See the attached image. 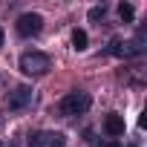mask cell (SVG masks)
Listing matches in <instances>:
<instances>
[{
  "mask_svg": "<svg viewBox=\"0 0 147 147\" xmlns=\"http://www.w3.org/2000/svg\"><path fill=\"white\" fill-rule=\"evenodd\" d=\"M72 46H75L78 52L87 49V32H84V29H75V32H72Z\"/></svg>",
  "mask_w": 147,
  "mask_h": 147,
  "instance_id": "8",
  "label": "cell"
},
{
  "mask_svg": "<svg viewBox=\"0 0 147 147\" xmlns=\"http://www.w3.org/2000/svg\"><path fill=\"white\" fill-rule=\"evenodd\" d=\"M32 92H35V90L26 87V84H20V87H15L12 92H6V104H9V110H26V107H32V101H35Z\"/></svg>",
  "mask_w": 147,
  "mask_h": 147,
  "instance_id": "5",
  "label": "cell"
},
{
  "mask_svg": "<svg viewBox=\"0 0 147 147\" xmlns=\"http://www.w3.org/2000/svg\"><path fill=\"white\" fill-rule=\"evenodd\" d=\"M104 15H107V6H104V3H101V6H95V9H90V20H101Z\"/></svg>",
  "mask_w": 147,
  "mask_h": 147,
  "instance_id": "10",
  "label": "cell"
},
{
  "mask_svg": "<svg viewBox=\"0 0 147 147\" xmlns=\"http://www.w3.org/2000/svg\"><path fill=\"white\" fill-rule=\"evenodd\" d=\"M0 121H3V118H0Z\"/></svg>",
  "mask_w": 147,
  "mask_h": 147,
  "instance_id": "15",
  "label": "cell"
},
{
  "mask_svg": "<svg viewBox=\"0 0 147 147\" xmlns=\"http://www.w3.org/2000/svg\"><path fill=\"white\" fill-rule=\"evenodd\" d=\"M0 46H3V29H0Z\"/></svg>",
  "mask_w": 147,
  "mask_h": 147,
  "instance_id": "12",
  "label": "cell"
},
{
  "mask_svg": "<svg viewBox=\"0 0 147 147\" xmlns=\"http://www.w3.org/2000/svg\"><path fill=\"white\" fill-rule=\"evenodd\" d=\"M118 15H121L124 23H130V20H133V6H130V3H121V6H118Z\"/></svg>",
  "mask_w": 147,
  "mask_h": 147,
  "instance_id": "9",
  "label": "cell"
},
{
  "mask_svg": "<svg viewBox=\"0 0 147 147\" xmlns=\"http://www.w3.org/2000/svg\"><path fill=\"white\" fill-rule=\"evenodd\" d=\"M130 147H136V144H130Z\"/></svg>",
  "mask_w": 147,
  "mask_h": 147,
  "instance_id": "14",
  "label": "cell"
},
{
  "mask_svg": "<svg viewBox=\"0 0 147 147\" xmlns=\"http://www.w3.org/2000/svg\"><path fill=\"white\" fill-rule=\"evenodd\" d=\"M49 69H52L49 55H43V52H26V55H20V72H23V75L38 78V75H46Z\"/></svg>",
  "mask_w": 147,
  "mask_h": 147,
  "instance_id": "2",
  "label": "cell"
},
{
  "mask_svg": "<svg viewBox=\"0 0 147 147\" xmlns=\"http://www.w3.org/2000/svg\"><path fill=\"white\" fill-rule=\"evenodd\" d=\"M29 147H66V136L55 130H38L29 136Z\"/></svg>",
  "mask_w": 147,
  "mask_h": 147,
  "instance_id": "3",
  "label": "cell"
},
{
  "mask_svg": "<svg viewBox=\"0 0 147 147\" xmlns=\"http://www.w3.org/2000/svg\"><path fill=\"white\" fill-rule=\"evenodd\" d=\"M0 147H15V144H0Z\"/></svg>",
  "mask_w": 147,
  "mask_h": 147,
  "instance_id": "13",
  "label": "cell"
},
{
  "mask_svg": "<svg viewBox=\"0 0 147 147\" xmlns=\"http://www.w3.org/2000/svg\"><path fill=\"white\" fill-rule=\"evenodd\" d=\"M107 52L115 55V58H136V55L144 52V40L141 38H136V40H113Z\"/></svg>",
  "mask_w": 147,
  "mask_h": 147,
  "instance_id": "4",
  "label": "cell"
},
{
  "mask_svg": "<svg viewBox=\"0 0 147 147\" xmlns=\"http://www.w3.org/2000/svg\"><path fill=\"white\" fill-rule=\"evenodd\" d=\"M90 104H92V98H90V92H84V90L66 92V95L58 101V115H63V118H75V115H84V113L90 110Z\"/></svg>",
  "mask_w": 147,
  "mask_h": 147,
  "instance_id": "1",
  "label": "cell"
},
{
  "mask_svg": "<svg viewBox=\"0 0 147 147\" xmlns=\"http://www.w3.org/2000/svg\"><path fill=\"white\" fill-rule=\"evenodd\" d=\"M15 26H18V35H20V38H32V35H38V32L43 29V18L35 15V12H26V15L18 18Z\"/></svg>",
  "mask_w": 147,
  "mask_h": 147,
  "instance_id": "6",
  "label": "cell"
},
{
  "mask_svg": "<svg viewBox=\"0 0 147 147\" xmlns=\"http://www.w3.org/2000/svg\"><path fill=\"white\" fill-rule=\"evenodd\" d=\"M104 130H107V136H113V138L124 136V118L115 115V113H110V115L104 118Z\"/></svg>",
  "mask_w": 147,
  "mask_h": 147,
  "instance_id": "7",
  "label": "cell"
},
{
  "mask_svg": "<svg viewBox=\"0 0 147 147\" xmlns=\"http://www.w3.org/2000/svg\"><path fill=\"white\" fill-rule=\"evenodd\" d=\"M92 147H121L115 138H107V141H92Z\"/></svg>",
  "mask_w": 147,
  "mask_h": 147,
  "instance_id": "11",
  "label": "cell"
}]
</instances>
